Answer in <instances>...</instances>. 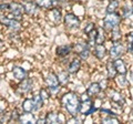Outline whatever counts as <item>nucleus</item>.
Returning a JSON list of instances; mask_svg holds the SVG:
<instances>
[{"label": "nucleus", "instance_id": "nucleus-1", "mask_svg": "<svg viewBox=\"0 0 133 124\" xmlns=\"http://www.w3.org/2000/svg\"><path fill=\"white\" fill-rule=\"evenodd\" d=\"M61 106L64 109V111L68 113L70 116H76L80 114V105H81V98L79 94L69 91L64 93L60 99Z\"/></svg>", "mask_w": 133, "mask_h": 124}, {"label": "nucleus", "instance_id": "nucleus-2", "mask_svg": "<svg viewBox=\"0 0 133 124\" xmlns=\"http://www.w3.org/2000/svg\"><path fill=\"white\" fill-rule=\"evenodd\" d=\"M122 20L123 18L119 11L118 12H107L102 20V28L109 33L114 28L121 26Z\"/></svg>", "mask_w": 133, "mask_h": 124}, {"label": "nucleus", "instance_id": "nucleus-3", "mask_svg": "<svg viewBox=\"0 0 133 124\" xmlns=\"http://www.w3.org/2000/svg\"><path fill=\"white\" fill-rule=\"evenodd\" d=\"M105 94H107V98L109 99V101L113 104V106H116V107H119V109L124 107V105H125V103H127V100L120 91L110 88L107 90Z\"/></svg>", "mask_w": 133, "mask_h": 124}, {"label": "nucleus", "instance_id": "nucleus-4", "mask_svg": "<svg viewBox=\"0 0 133 124\" xmlns=\"http://www.w3.org/2000/svg\"><path fill=\"white\" fill-rule=\"evenodd\" d=\"M44 83L47 89L49 90V92L51 95H56L57 93L60 92V83H59V80H58V77L55 72H49L47 74L44 79Z\"/></svg>", "mask_w": 133, "mask_h": 124}, {"label": "nucleus", "instance_id": "nucleus-5", "mask_svg": "<svg viewBox=\"0 0 133 124\" xmlns=\"http://www.w3.org/2000/svg\"><path fill=\"white\" fill-rule=\"evenodd\" d=\"M0 23L2 26L7 27L9 30H11L12 32H18L21 30V22L17 19H14V18H10L9 16H7L6 13H0Z\"/></svg>", "mask_w": 133, "mask_h": 124}, {"label": "nucleus", "instance_id": "nucleus-6", "mask_svg": "<svg viewBox=\"0 0 133 124\" xmlns=\"http://www.w3.org/2000/svg\"><path fill=\"white\" fill-rule=\"evenodd\" d=\"M127 52V47L124 45L122 41H116V42H112L111 47L109 49V57L111 59H118V58H122Z\"/></svg>", "mask_w": 133, "mask_h": 124}, {"label": "nucleus", "instance_id": "nucleus-7", "mask_svg": "<svg viewBox=\"0 0 133 124\" xmlns=\"http://www.w3.org/2000/svg\"><path fill=\"white\" fill-rule=\"evenodd\" d=\"M23 13H24V11H23V7L21 2H17V1L9 2V9H8V12L6 13L7 16L21 21Z\"/></svg>", "mask_w": 133, "mask_h": 124}, {"label": "nucleus", "instance_id": "nucleus-8", "mask_svg": "<svg viewBox=\"0 0 133 124\" xmlns=\"http://www.w3.org/2000/svg\"><path fill=\"white\" fill-rule=\"evenodd\" d=\"M95 111H97V106L94 103V99L87 98L85 100H81L80 114L82 116H89V115L95 113Z\"/></svg>", "mask_w": 133, "mask_h": 124}, {"label": "nucleus", "instance_id": "nucleus-9", "mask_svg": "<svg viewBox=\"0 0 133 124\" xmlns=\"http://www.w3.org/2000/svg\"><path fill=\"white\" fill-rule=\"evenodd\" d=\"M63 23H64V27L66 29L74 30V29H78L80 27L81 21H80V19H79L78 16L72 13V12H68V13H65L64 17H63Z\"/></svg>", "mask_w": 133, "mask_h": 124}, {"label": "nucleus", "instance_id": "nucleus-10", "mask_svg": "<svg viewBox=\"0 0 133 124\" xmlns=\"http://www.w3.org/2000/svg\"><path fill=\"white\" fill-rule=\"evenodd\" d=\"M33 88V80L30 78H26L20 81V83L17 85V92L19 94H27Z\"/></svg>", "mask_w": 133, "mask_h": 124}, {"label": "nucleus", "instance_id": "nucleus-11", "mask_svg": "<svg viewBox=\"0 0 133 124\" xmlns=\"http://www.w3.org/2000/svg\"><path fill=\"white\" fill-rule=\"evenodd\" d=\"M102 92V85L99 82H92L90 83V85L87 88L85 91V95L91 99H95L98 98V95Z\"/></svg>", "mask_w": 133, "mask_h": 124}, {"label": "nucleus", "instance_id": "nucleus-12", "mask_svg": "<svg viewBox=\"0 0 133 124\" xmlns=\"http://www.w3.org/2000/svg\"><path fill=\"white\" fill-rule=\"evenodd\" d=\"M22 7H23V11L27 16H32L37 15V12L39 10V7L37 6V3L35 1H31V0H22Z\"/></svg>", "mask_w": 133, "mask_h": 124}, {"label": "nucleus", "instance_id": "nucleus-13", "mask_svg": "<svg viewBox=\"0 0 133 124\" xmlns=\"http://www.w3.org/2000/svg\"><path fill=\"white\" fill-rule=\"evenodd\" d=\"M71 52H73V44H62V45H58L56 49V54L61 58V59H64V58H68Z\"/></svg>", "mask_w": 133, "mask_h": 124}, {"label": "nucleus", "instance_id": "nucleus-14", "mask_svg": "<svg viewBox=\"0 0 133 124\" xmlns=\"http://www.w3.org/2000/svg\"><path fill=\"white\" fill-rule=\"evenodd\" d=\"M105 70H107V78L108 80L110 81H114V79L118 75V71H116V68L114 65V62H113V59H110L107 61V64H105Z\"/></svg>", "mask_w": 133, "mask_h": 124}, {"label": "nucleus", "instance_id": "nucleus-15", "mask_svg": "<svg viewBox=\"0 0 133 124\" xmlns=\"http://www.w3.org/2000/svg\"><path fill=\"white\" fill-rule=\"evenodd\" d=\"M81 65H82V60L79 57H76V58H73V59L68 63L65 70L70 74H76L79 70L81 69Z\"/></svg>", "mask_w": 133, "mask_h": 124}, {"label": "nucleus", "instance_id": "nucleus-16", "mask_svg": "<svg viewBox=\"0 0 133 124\" xmlns=\"http://www.w3.org/2000/svg\"><path fill=\"white\" fill-rule=\"evenodd\" d=\"M91 50H92L93 56L97 58L98 60H103L108 54H109L104 44H95Z\"/></svg>", "mask_w": 133, "mask_h": 124}, {"label": "nucleus", "instance_id": "nucleus-17", "mask_svg": "<svg viewBox=\"0 0 133 124\" xmlns=\"http://www.w3.org/2000/svg\"><path fill=\"white\" fill-rule=\"evenodd\" d=\"M21 110L24 113H33L36 112V104L33 101V98L24 99L21 103Z\"/></svg>", "mask_w": 133, "mask_h": 124}, {"label": "nucleus", "instance_id": "nucleus-18", "mask_svg": "<svg viewBox=\"0 0 133 124\" xmlns=\"http://www.w3.org/2000/svg\"><path fill=\"white\" fill-rule=\"evenodd\" d=\"M120 13H121L123 19H129L130 17L133 16V5L129 1H127L124 5L120 7Z\"/></svg>", "mask_w": 133, "mask_h": 124}, {"label": "nucleus", "instance_id": "nucleus-19", "mask_svg": "<svg viewBox=\"0 0 133 124\" xmlns=\"http://www.w3.org/2000/svg\"><path fill=\"white\" fill-rule=\"evenodd\" d=\"M12 74H14L15 79H17L18 81H21L23 79H26V78H28L27 70H24L22 67H19V65H15L12 68Z\"/></svg>", "mask_w": 133, "mask_h": 124}, {"label": "nucleus", "instance_id": "nucleus-20", "mask_svg": "<svg viewBox=\"0 0 133 124\" xmlns=\"http://www.w3.org/2000/svg\"><path fill=\"white\" fill-rule=\"evenodd\" d=\"M114 65L116 68V71H118L119 74H128V67H127V63L122 58H118V59H114Z\"/></svg>", "mask_w": 133, "mask_h": 124}, {"label": "nucleus", "instance_id": "nucleus-21", "mask_svg": "<svg viewBox=\"0 0 133 124\" xmlns=\"http://www.w3.org/2000/svg\"><path fill=\"white\" fill-rule=\"evenodd\" d=\"M116 85L121 89H127L129 85H130V81H129L127 74H118L116 78L114 79Z\"/></svg>", "mask_w": 133, "mask_h": 124}, {"label": "nucleus", "instance_id": "nucleus-22", "mask_svg": "<svg viewBox=\"0 0 133 124\" xmlns=\"http://www.w3.org/2000/svg\"><path fill=\"white\" fill-rule=\"evenodd\" d=\"M107 33L108 32L101 27L97 28V36H95V44H104L107 40Z\"/></svg>", "mask_w": 133, "mask_h": 124}, {"label": "nucleus", "instance_id": "nucleus-23", "mask_svg": "<svg viewBox=\"0 0 133 124\" xmlns=\"http://www.w3.org/2000/svg\"><path fill=\"white\" fill-rule=\"evenodd\" d=\"M57 77H58V80H59V83L61 86L66 85L70 81V73L66 70H61L60 72L57 73Z\"/></svg>", "mask_w": 133, "mask_h": 124}, {"label": "nucleus", "instance_id": "nucleus-24", "mask_svg": "<svg viewBox=\"0 0 133 124\" xmlns=\"http://www.w3.org/2000/svg\"><path fill=\"white\" fill-rule=\"evenodd\" d=\"M37 6L44 10H51L55 8V0H33Z\"/></svg>", "mask_w": 133, "mask_h": 124}, {"label": "nucleus", "instance_id": "nucleus-25", "mask_svg": "<svg viewBox=\"0 0 133 124\" xmlns=\"http://www.w3.org/2000/svg\"><path fill=\"white\" fill-rule=\"evenodd\" d=\"M110 41L111 42H116V41H121L122 40V31L120 27L114 28L113 30H111L110 32Z\"/></svg>", "mask_w": 133, "mask_h": 124}, {"label": "nucleus", "instance_id": "nucleus-26", "mask_svg": "<svg viewBox=\"0 0 133 124\" xmlns=\"http://www.w3.org/2000/svg\"><path fill=\"white\" fill-rule=\"evenodd\" d=\"M120 7H121V2L120 0H109L107 6V12H118Z\"/></svg>", "mask_w": 133, "mask_h": 124}, {"label": "nucleus", "instance_id": "nucleus-27", "mask_svg": "<svg viewBox=\"0 0 133 124\" xmlns=\"http://www.w3.org/2000/svg\"><path fill=\"white\" fill-rule=\"evenodd\" d=\"M44 118H45V123H50V124L60 123L59 113H57V112H48L44 115Z\"/></svg>", "mask_w": 133, "mask_h": 124}, {"label": "nucleus", "instance_id": "nucleus-28", "mask_svg": "<svg viewBox=\"0 0 133 124\" xmlns=\"http://www.w3.org/2000/svg\"><path fill=\"white\" fill-rule=\"evenodd\" d=\"M50 16H51V20L55 23H60L61 20L63 19L62 13H61V10L58 9V8H56V7L50 10Z\"/></svg>", "mask_w": 133, "mask_h": 124}, {"label": "nucleus", "instance_id": "nucleus-29", "mask_svg": "<svg viewBox=\"0 0 133 124\" xmlns=\"http://www.w3.org/2000/svg\"><path fill=\"white\" fill-rule=\"evenodd\" d=\"M90 45L88 43V41H79V42H76L73 44V52H81L82 50H84L85 48H89ZM91 48V47H90Z\"/></svg>", "mask_w": 133, "mask_h": 124}, {"label": "nucleus", "instance_id": "nucleus-30", "mask_svg": "<svg viewBox=\"0 0 133 124\" xmlns=\"http://www.w3.org/2000/svg\"><path fill=\"white\" fill-rule=\"evenodd\" d=\"M101 123H104V124H118V123H121L120 119L118 116H112V115H107V116L102 118L101 119Z\"/></svg>", "mask_w": 133, "mask_h": 124}, {"label": "nucleus", "instance_id": "nucleus-31", "mask_svg": "<svg viewBox=\"0 0 133 124\" xmlns=\"http://www.w3.org/2000/svg\"><path fill=\"white\" fill-rule=\"evenodd\" d=\"M32 98H33V101H35V104H36V112H37V111H39L41 107L43 106L44 100L42 99V97L40 95V93L35 94V95H33Z\"/></svg>", "mask_w": 133, "mask_h": 124}, {"label": "nucleus", "instance_id": "nucleus-32", "mask_svg": "<svg viewBox=\"0 0 133 124\" xmlns=\"http://www.w3.org/2000/svg\"><path fill=\"white\" fill-rule=\"evenodd\" d=\"M21 114H22V112H20L18 109H14L10 112V120H9V122H20Z\"/></svg>", "mask_w": 133, "mask_h": 124}, {"label": "nucleus", "instance_id": "nucleus-33", "mask_svg": "<svg viewBox=\"0 0 133 124\" xmlns=\"http://www.w3.org/2000/svg\"><path fill=\"white\" fill-rule=\"evenodd\" d=\"M20 122L22 123H36L37 121L33 118L32 113H24L21 114V118H20Z\"/></svg>", "mask_w": 133, "mask_h": 124}, {"label": "nucleus", "instance_id": "nucleus-34", "mask_svg": "<svg viewBox=\"0 0 133 124\" xmlns=\"http://www.w3.org/2000/svg\"><path fill=\"white\" fill-rule=\"evenodd\" d=\"M91 52H92V50H91V48H90V47H89V48H85L84 50H82L81 52H79V53H78V57L80 58L82 61H85V60H88V59H89V57H90V54H91Z\"/></svg>", "mask_w": 133, "mask_h": 124}, {"label": "nucleus", "instance_id": "nucleus-35", "mask_svg": "<svg viewBox=\"0 0 133 124\" xmlns=\"http://www.w3.org/2000/svg\"><path fill=\"white\" fill-rule=\"evenodd\" d=\"M95 28H97V26H95L94 22H92V21L88 22V23H87L85 26H84V28H83V33H84L85 36H88L90 32H92V31L94 30Z\"/></svg>", "mask_w": 133, "mask_h": 124}, {"label": "nucleus", "instance_id": "nucleus-36", "mask_svg": "<svg viewBox=\"0 0 133 124\" xmlns=\"http://www.w3.org/2000/svg\"><path fill=\"white\" fill-rule=\"evenodd\" d=\"M10 120V113H7L5 110L0 109V123H7Z\"/></svg>", "mask_w": 133, "mask_h": 124}, {"label": "nucleus", "instance_id": "nucleus-37", "mask_svg": "<svg viewBox=\"0 0 133 124\" xmlns=\"http://www.w3.org/2000/svg\"><path fill=\"white\" fill-rule=\"evenodd\" d=\"M39 93H40V95L42 97V99L45 101V100H48V99L51 97V94H50V92H49V90L47 89V88H43V89H41L40 91H39Z\"/></svg>", "mask_w": 133, "mask_h": 124}, {"label": "nucleus", "instance_id": "nucleus-38", "mask_svg": "<svg viewBox=\"0 0 133 124\" xmlns=\"http://www.w3.org/2000/svg\"><path fill=\"white\" fill-rule=\"evenodd\" d=\"M8 9H9V3L5 2V1L0 2V12H2V13H7Z\"/></svg>", "mask_w": 133, "mask_h": 124}, {"label": "nucleus", "instance_id": "nucleus-39", "mask_svg": "<svg viewBox=\"0 0 133 124\" xmlns=\"http://www.w3.org/2000/svg\"><path fill=\"white\" fill-rule=\"evenodd\" d=\"M124 38H125V43H127V44H128V43H132V42H133V30L127 32Z\"/></svg>", "mask_w": 133, "mask_h": 124}, {"label": "nucleus", "instance_id": "nucleus-40", "mask_svg": "<svg viewBox=\"0 0 133 124\" xmlns=\"http://www.w3.org/2000/svg\"><path fill=\"white\" fill-rule=\"evenodd\" d=\"M66 123H82V120L76 115V116H71L69 120H66Z\"/></svg>", "mask_w": 133, "mask_h": 124}, {"label": "nucleus", "instance_id": "nucleus-41", "mask_svg": "<svg viewBox=\"0 0 133 124\" xmlns=\"http://www.w3.org/2000/svg\"><path fill=\"white\" fill-rule=\"evenodd\" d=\"M127 52L131 53V54L133 56V42H132V43H128V44H127Z\"/></svg>", "mask_w": 133, "mask_h": 124}, {"label": "nucleus", "instance_id": "nucleus-42", "mask_svg": "<svg viewBox=\"0 0 133 124\" xmlns=\"http://www.w3.org/2000/svg\"><path fill=\"white\" fill-rule=\"evenodd\" d=\"M6 48V45H5V42H3V40L0 39V51H2L3 49Z\"/></svg>", "mask_w": 133, "mask_h": 124}, {"label": "nucleus", "instance_id": "nucleus-43", "mask_svg": "<svg viewBox=\"0 0 133 124\" xmlns=\"http://www.w3.org/2000/svg\"><path fill=\"white\" fill-rule=\"evenodd\" d=\"M66 0H55V2H58V3H62V2H65Z\"/></svg>", "mask_w": 133, "mask_h": 124}, {"label": "nucleus", "instance_id": "nucleus-44", "mask_svg": "<svg viewBox=\"0 0 133 124\" xmlns=\"http://www.w3.org/2000/svg\"><path fill=\"white\" fill-rule=\"evenodd\" d=\"M99 1H109V0H99Z\"/></svg>", "mask_w": 133, "mask_h": 124}, {"label": "nucleus", "instance_id": "nucleus-45", "mask_svg": "<svg viewBox=\"0 0 133 124\" xmlns=\"http://www.w3.org/2000/svg\"><path fill=\"white\" fill-rule=\"evenodd\" d=\"M132 116H133V105H132Z\"/></svg>", "mask_w": 133, "mask_h": 124}, {"label": "nucleus", "instance_id": "nucleus-46", "mask_svg": "<svg viewBox=\"0 0 133 124\" xmlns=\"http://www.w3.org/2000/svg\"><path fill=\"white\" fill-rule=\"evenodd\" d=\"M71 1H80V0H71Z\"/></svg>", "mask_w": 133, "mask_h": 124}, {"label": "nucleus", "instance_id": "nucleus-47", "mask_svg": "<svg viewBox=\"0 0 133 124\" xmlns=\"http://www.w3.org/2000/svg\"><path fill=\"white\" fill-rule=\"evenodd\" d=\"M130 2L132 3V5H133V0H130Z\"/></svg>", "mask_w": 133, "mask_h": 124}, {"label": "nucleus", "instance_id": "nucleus-48", "mask_svg": "<svg viewBox=\"0 0 133 124\" xmlns=\"http://www.w3.org/2000/svg\"><path fill=\"white\" fill-rule=\"evenodd\" d=\"M3 1H5V0H0V2H3Z\"/></svg>", "mask_w": 133, "mask_h": 124}]
</instances>
